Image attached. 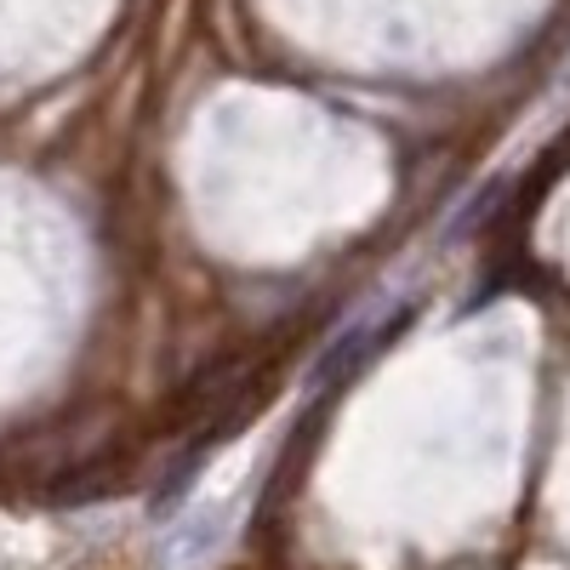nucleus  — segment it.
I'll list each match as a JSON object with an SVG mask.
<instances>
[{
	"label": "nucleus",
	"mask_w": 570,
	"mask_h": 570,
	"mask_svg": "<svg viewBox=\"0 0 570 570\" xmlns=\"http://www.w3.org/2000/svg\"><path fill=\"white\" fill-rule=\"evenodd\" d=\"M400 320H405V308L389 314V320H376V325H354V331H343V337L320 354V365H314V389H337V383H348V376L365 365V354H376V348H383L394 331H400Z\"/></svg>",
	"instance_id": "f257e3e1"
}]
</instances>
